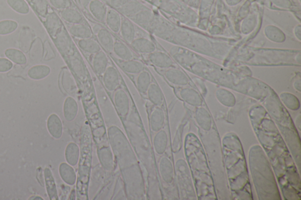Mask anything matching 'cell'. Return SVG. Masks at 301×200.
I'll list each match as a JSON object with an SVG mask.
<instances>
[{
  "instance_id": "1",
  "label": "cell",
  "mask_w": 301,
  "mask_h": 200,
  "mask_svg": "<svg viewBox=\"0 0 301 200\" xmlns=\"http://www.w3.org/2000/svg\"><path fill=\"white\" fill-rule=\"evenodd\" d=\"M251 124L268 156L285 200L301 199V180L297 166L285 141L267 111L254 107L250 113Z\"/></svg>"
},
{
  "instance_id": "2",
  "label": "cell",
  "mask_w": 301,
  "mask_h": 200,
  "mask_svg": "<svg viewBox=\"0 0 301 200\" xmlns=\"http://www.w3.org/2000/svg\"><path fill=\"white\" fill-rule=\"evenodd\" d=\"M108 138L115 160L119 167L128 199L142 200L145 198L144 179L138 158L128 138L118 126H110Z\"/></svg>"
},
{
  "instance_id": "3",
  "label": "cell",
  "mask_w": 301,
  "mask_h": 200,
  "mask_svg": "<svg viewBox=\"0 0 301 200\" xmlns=\"http://www.w3.org/2000/svg\"><path fill=\"white\" fill-rule=\"evenodd\" d=\"M225 164L233 198L253 200L252 190L243 148L237 135L229 133L223 139Z\"/></svg>"
},
{
  "instance_id": "4",
  "label": "cell",
  "mask_w": 301,
  "mask_h": 200,
  "mask_svg": "<svg viewBox=\"0 0 301 200\" xmlns=\"http://www.w3.org/2000/svg\"><path fill=\"white\" fill-rule=\"evenodd\" d=\"M249 164L258 199L260 200H281L273 169L261 146L251 147L249 152Z\"/></svg>"
},
{
  "instance_id": "5",
  "label": "cell",
  "mask_w": 301,
  "mask_h": 200,
  "mask_svg": "<svg viewBox=\"0 0 301 200\" xmlns=\"http://www.w3.org/2000/svg\"><path fill=\"white\" fill-rule=\"evenodd\" d=\"M113 102L118 115L127 118L130 113L131 104L129 96L122 88H118L113 94Z\"/></svg>"
},
{
  "instance_id": "6",
  "label": "cell",
  "mask_w": 301,
  "mask_h": 200,
  "mask_svg": "<svg viewBox=\"0 0 301 200\" xmlns=\"http://www.w3.org/2000/svg\"><path fill=\"white\" fill-rule=\"evenodd\" d=\"M102 76L104 86L110 92H115L120 85V76L115 67H108Z\"/></svg>"
},
{
  "instance_id": "7",
  "label": "cell",
  "mask_w": 301,
  "mask_h": 200,
  "mask_svg": "<svg viewBox=\"0 0 301 200\" xmlns=\"http://www.w3.org/2000/svg\"><path fill=\"white\" fill-rule=\"evenodd\" d=\"M96 154L102 168L106 172H112L115 168V157L110 146L101 147Z\"/></svg>"
},
{
  "instance_id": "8",
  "label": "cell",
  "mask_w": 301,
  "mask_h": 200,
  "mask_svg": "<svg viewBox=\"0 0 301 200\" xmlns=\"http://www.w3.org/2000/svg\"><path fill=\"white\" fill-rule=\"evenodd\" d=\"M159 170L163 183L171 185L174 181V169L172 161L167 157L162 156L159 162Z\"/></svg>"
},
{
  "instance_id": "9",
  "label": "cell",
  "mask_w": 301,
  "mask_h": 200,
  "mask_svg": "<svg viewBox=\"0 0 301 200\" xmlns=\"http://www.w3.org/2000/svg\"><path fill=\"white\" fill-rule=\"evenodd\" d=\"M166 116L164 111L161 107H155L150 116V127L153 133H157L164 127Z\"/></svg>"
},
{
  "instance_id": "10",
  "label": "cell",
  "mask_w": 301,
  "mask_h": 200,
  "mask_svg": "<svg viewBox=\"0 0 301 200\" xmlns=\"http://www.w3.org/2000/svg\"><path fill=\"white\" fill-rule=\"evenodd\" d=\"M63 115L67 122H72L77 118L79 105L77 100L72 96H67L63 104Z\"/></svg>"
},
{
  "instance_id": "11",
  "label": "cell",
  "mask_w": 301,
  "mask_h": 200,
  "mask_svg": "<svg viewBox=\"0 0 301 200\" xmlns=\"http://www.w3.org/2000/svg\"><path fill=\"white\" fill-rule=\"evenodd\" d=\"M130 45L137 52L143 54L149 55L156 51V44L147 38H136Z\"/></svg>"
},
{
  "instance_id": "12",
  "label": "cell",
  "mask_w": 301,
  "mask_h": 200,
  "mask_svg": "<svg viewBox=\"0 0 301 200\" xmlns=\"http://www.w3.org/2000/svg\"><path fill=\"white\" fill-rule=\"evenodd\" d=\"M49 134L55 139H60L63 134V125L60 117L55 113L49 115L46 122Z\"/></svg>"
},
{
  "instance_id": "13",
  "label": "cell",
  "mask_w": 301,
  "mask_h": 200,
  "mask_svg": "<svg viewBox=\"0 0 301 200\" xmlns=\"http://www.w3.org/2000/svg\"><path fill=\"white\" fill-rule=\"evenodd\" d=\"M88 8L91 14L99 22H104L108 11L107 6L102 0H91Z\"/></svg>"
},
{
  "instance_id": "14",
  "label": "cell",
  "mask_w": 301,
  "mask_h": 200,
  "mask_svg": "<svg viewBox=\"0 0 301 200\" xmlns=\"http://www.w3.org/2000/svg\"><path fill=\"white\" fill-rule=\"evenodd\" d=\"M59 175L62 180L69 186H73L77 180V175L74 167L67 162L61 163L58 169Z\"/></svg>"
},
{
  "instance_id": "15",
  "label": "cell",
  "mask_w": 301,
  "mask_h": 200,
  "mask_svg": "<svg viewBox=\"0 0 301 200\" xmlns=\"http://www.w3.org/2000/svg\"><path fill=\"white\" fill-rule=\"evenodd\" d=\"M122 17L120 13L113 8L108 9L105 23L107 27L115 34H118L120 29Z\"/></svg>"
},
{
  "instance_id": "16",
  "label": "cell",
  "mask_w": 301,
  "mask_h": 200,
  "mask_svg": "<svg viewBox=\"0 0 301 200\" xmlns=\"http://www.w3.org/2000/svg\"><path fill=\"white\" fill-rule=\"evenodd\" d=\"M153 143L154 152L156 154L159 156L164 155L168 145V136L166 132L162 129L155 133Z\"/></svg>"
},
{
  "instance_id": "17",
  "label": "cell",
  "mask_w": 301,
  "mask_h": 200,
  "mask_svg": "<svg viewBox=\"0 0 301 200\" xmlns=\"http://www.w3.org/2000/svg\"><path fill=\"white\" fill-rule=\"evenodd\" d=\"M119 33L122 39L130 44L136 37V28L134 22L127 17H122Z\"/></svg>"
},
{
  "instance_id": "18",
  "label": "cell",
  "mask_w": 301,
  "mask_h": 200,
  "mask_svg": "<svg viewBox=\"0 0 301 200\" xmlns=\"http://www.w3.org/2000/svg\"><path fill=\"white\" fill-rule=\"evenodd\" d=\"M148 60L154 66L161 69H168L173 65L171 59L162 51H156L149 54Z\"/></svg>"
},
{
  "instance_id": "19",
  "label": "cell",
  "mask_w": 301,
  "mask_h": 200,
  "mask_svg": "<svg viewBox=\"0 0 301 200\" xmlns=\"http://www.w3.org/2000/svg\"><path fill=\"white\" fill-rule=\"evenodd\" d=\"M109 58H108L106 52L102 51V50L93 54L92 66L96 74L102 76L109 67Z\"/></svg>"
},
{
  "instance_id": "20",
  "label": "cell",
  "mask_w": 301,
  "mask_h": 200,
  "mask_svg": "<svg viewBox=\"0 0 301 200\" xmlns=\"http://www.w3.org/2000/svg\"><path fill=\"white\" fill-rule=\"evenodd\" d=\"M145 95H147L148 101L154 107H161L164 101L163 92L159 85L156 82H152Z\"/></svg>"
},
{
  "instance_id": "21",
  "label": "cell",
  "mask_w": 301,
  "mask_h": 200,
  "mask_svg": "<svg viewBox=\"0 0 301 200\" xmlns=\"http://www.w3.org/2000/svg\"><path fill=\"white\" fill-rule=\"evenodd\" d=\"M64 156L67 163L73 167L77 166L80 160V147L75 142H69L66 146Z\"/></svg>"
},
{
  "instance_id": "22",
  "label": "cell",
  "mask_w": 301,
  "mask_h": 200,
  "mask_svg": "<svg viewBox=\"0 0 301 200\" xmlns=\"http://www.w3.org/2000/svg\"><path fill=\"white\" fill-rule=\"evenodd\" d=\"M96 35L99 45L107 52H112L116 41L109 29L105 28H99Z\"/></svg>"
},
{
  "instance_id": "23",
  "label": "cell",
  "mask_w": 301,
  "mask_h": 200,
  "mask_svg": "<svg viewBox=\"0 0 301 200\" xmlns=\"http://www.w3.org/2000/svg\"><path fill=\"white\" fill-rule=\"evenodd\" d=\"M130 20L143 27H148L152 25V23L153 22L154 15L151 10L144 7L131 17Z\"/></svg>"
},
{
  "instance_id": "24",
  "label": "cell",
  "mask_w": 301,
  "mask_h": 200,
  "mask_svg": "<svg viewBox=\"0 0 301 200\" xmlns=\"http://www.w3.org/2000/svg\"><path fill=\"white\" fill-rule=\"evenodd\" d=\"M112 52L121 61H128L134 59L133 52L129 47L119 41H115Z\"/></svg>"
},
{
  "instance_id": "25",
  "label": "cell",
  "mask_w": 301,
  "mask_h": 200,
  "mask_svg": "<svg viewBox=\"0 0 301 200\" xmlns=\"http://www.w3.org/2000/svg\"><path fill=\"white\" fill-rule=\"evenodd\" d=\"M121 68L125 72L131 75H138L139 73L145 69V65L141 61L133 60L121 61L119 63Z\"/></svg>"
},
{
  "instance_id": "26",
  "label": "cell",
  "mask_w": 301,
  "mask_h": 200,
  "mask_svg": "<svg viewBox=\"0 0 301 200\" xmlns=\"http://www.w3.org/2000/svg\"><path fill=\"white\" fill-rule=\"evenodd\" d=\"M45 178L46 192H47L49 199L51 200H59L56 183H55L54 176L50 169L46 168L45 169Z\"/></svg>"
},
{
  "instance_id": "27",
  "label": "cell",
  "mask_w": 301,
  "mask_h": 200,
  "mask_svg": "<svg viewBox=\"0 0 301 200\" xmlns=\"http://www.w3.org/2000/svg\"><path fill=\"white\" fill-rule=\"evenodd\" d=\"M70 34L78 40L92 38L93 33L89 26L84 23L72 24L69 29Z\"/></svg>"
},
{
  "instance_id": "28",
  "label": "cell",
  "mask_w": 301,
  "mask_h": 200,
  "mask_svg": "<svg viewBox=\"0 0 301 200\" xmlns=\"http://www.w3.org/2000/svg\"><path fill=\"white\" fill-rule=\"evenodd\" d=\"M61 17L66 22L70 24H77V23H83L84 18L80 12L76 9L71 7L61 10Z\"/></svg>"
},
{
  "instance_id": "29",
  "label": "cell",
  "mask_w": 301,
  "mask_h": 200,
  "mask_svg": "<svg viewBox=\"0 0 301 200\" xmlns=\"http://www.w3.org/2000/svg\"><path fill=\"white\" fill-rule=\"evenodd\" d=\"M152 82V76L148 70L144 69L139 73L136 78V87L140 93L145 95Z\"/></svg>"
},
{
  "instance_id": "30",
  "label": "cell",
  "mask_w": 301,
  "mask_h": 200,
  "mask_svg": "<svg viewBox=\"0 0 301 200\" xmlns=\"http://www.w3.org/2000/svg\"><path fill=\"white\" fill-rule=\"evenodd\" d=\"M78 45L84 52L92 55L95 54L102 50L99 44L93 38L78 40Z\"/></svg>"
},
{
  "instance_id": "31",
  "label": "cell",
  "mask_w": 301,
  "mask_h": 200,
  "mask_svg": "<svg viewBox=\"0 0 301 200\" xmlns=\"http://www.w3.org/2000/svg\"><path fill=\"white\" fill-rule=\"evenodd\" d=\"M51 72V69L47 66L45 65H39V66L31 67L28 70L27 75L29 78L33 80H41L45 79L49 75Z\"/></svg>"
},
{
  "instance_id": "32",
  "label": "cell",
  "mask_w": 301,
  "mask_h": 200,
  "mask_svg": "<svg viewBox=\"0 0 301 200\" xmlns=\"http://www.w3.org/2000/svg\"><path fill=\"white\" fill-rule=\"evenodd\" d=\"M166 80L175 85H184L186 84L185 76L179 70L168 69L163 73Z\"/></svg>"
},
{
  "instance_id": "33",
  "label": "cell",
  "mask_w": 301,
  "mask_h": 200,
  "mask_svg": "<svg viewBox=\"0 0 301 200\" xmlns=\"http://www.w3.org/2000/svg\"><path fill=\"white\" fill-rule=\"evenodd\" d=\"M5 55L8 60L13 63L19 65H24L27 63V58L24 53L19 49L14 48L7 49L5 51Z\"/></svg>"
},
{
  "instance_id": "34",
  "label": "cell",
  "mask_w": 301,
  "mask_h": 200,
  "mask_svg": "<svg viewBox=\"0 0 301 200\" xmlns=\"http://www.w3.org/2000/svg\"><path fill=\"white\" fill-rule=\"evenodd\" d=\"M7 2L8 5L17 13L27 14L30 12V7L25 0H7Z\"/></svg>"
},
{
  "instance_id": "35",
  "label": "cell",
  "mask_w": 301,
  "mask_h": 200,
  "mask_svg": "<svg viewBox=\"0 0 301 200\" xmlns=\"http://www.w3.org/2000/svg\"><path fill=\"white\" fill-rule=\"evenodd\" d=\"M18 28V23L13 20H2L0 22V35L13 33Z\"/></svg>"
},
{
  "instance_id": "36",
  "label": "cell",
  "mask_w": 301,
  "mask_h": 200,
  "mask_svg": "<svg viewBox=\"0 0 301 200\" xmlns=\"http://www.w3.org/2000/svg\"><path fill=\"white\" fill-rule=\"evenodd\" d=\"M49 2L52 7L61 11L71 7L72 5L71 0H49Z\"/></svg>"
},
{
  "instance_id": "37",
  "label": "cell",
  "mask_w": 301,
  "mask_h": 200,
  "mask_svg": "<svg viewBox=\"0 0 301 200\" xmlns=\"http://www.w3.org/2000/svg\"><path fill=\"white\" fill-rule=\"evenodd\" d=\"M13 64L7 58H0V72L4 73L9 71L12 68Z\"/></svg>"
},
{
  "instance_id": "38",
  "label": "cell",
  "mask_w": 301,
  "mask_h": 200,
  "mask_svg": "<svg viewBox=\"0 0 301 200\" xmlns=\"http://www.w3.org/2000/svg\"><path fill=\"white\" fill-rule=\"evenodd\" d=\"M129 1L130 0H108L107 2L113 8L118 10Z\"/></svg>"
},
{
  "instance_id": "39",
  "label": "cell",
  "mask_w": 301,
  "mask_h": 200,
  "mask_svg": "<svg viewBox=\"0 0 301 200\" xmlns=\"http://www.w3.org/2000/svg\"><path fill=\"white\" fill-rule=\"evenodd\" d=\"M296 123H297V128H298L299 131H301V116L299 114V116L297 117L296 119Z\"/></svg>"
},
{
  "instance_id": "40",
  "label": "cell",
  "mask_w": 301,
  "mask_h": 200,
  "mask_svg": "<svg viewBox=\"0 0 301 200\" xmlns=\"http://www.w3.org/2000/svg\"><path fill=\"white\" fill-rule=\"evenodd\" d=\"M74 196V198H76L75 196V190H72V192H71V195H70L69 196V200H72V197Z\"/></svg>"
},
{
  "instance_id": "41",
  "label": "cell",
  "mask_w": 301,
  "mask_h": 200,
  "mask_svg": "<svg viewBox=\"0 0 301 200\" xmlns=\"http://www.w3.org/2000/svg\"><path fill=\"white\" fill-rule=\"evenodd\" d=\"M36 198H30L29 200H43V199L41 198L40 197H36Z\"/></svg>"
},
{
  "instance_id": "42",
  "label": "cell",
  "mask_w": 301,
  "mask_h": 200,
  "mask_svg": "<svg viewBox=\"0 0 301 200\" xmlns=\"http://www.w3.org/2000/svg\"><path fill=\"white\" fill-rule=\"evenodd\" d=\"M102 1H103V0H102ZM105 1H108V0H105Z\"/></svg>"
}]
</instances>
